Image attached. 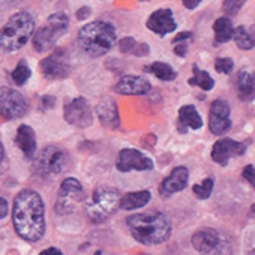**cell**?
<instances>
[{
	"label": "cell",
	"mask_w": 255,
	"mask_h": 255,
	"mask_svg": "<svg viewBox=\"0 0 255 255\" xmlns=\"http://www.w3.org/2000/svg\"><path fill=\"white\" fill-rule=\"evenodd\" d=\"M90 15H92V9H90L89 6H81V8L75 12V17H77L78 21H84V20H87Z\"/></svg>",
	"instance_id": "74e56055"
},
{
	"label": "cell",
	"mask_w": 255,
	"mask_h": 255,
	"mask_svg": "<svg viewBox=\"0 0 255 255\" xmlns=\"http://www.w3.org/2000/svg\"><path fill=\"white\" fill-rule=\"evenodd\" d=\"M192 72H194V75L188 80L189 86L200 87L204 92H210L215 87V80L212 78V75L209 72H206V71H201L198 68V65L192 66Z\"/></svg>",
	"instance_id": "484cf974"
},
{
	"label": "cell",
	"mask_w": 255,
	"mask_h": 255,
	"mask_svg": "<svg viewBox=\"0 0 255 255\" xmlns=\"http://www.w3.org/2000/svg\"><path fill=\"white\" fill-rule=\"evenodd\" d=\"M201 2H203V0H182L183 6H185L186 9H189V11L197 9V8H198V5H200Z\"/></svg>",
	"instance_id": "f35d334b"
},
{
	"label": "cell",
	"mask_w": 255,
	"mask_h": 255,
	"mask_svg": "<svg viewBox=\"0 0 255 255\" xmlns=\"http://www.w3.org/2000/svg\"><path fill=\"white\" fill-rule=\"evenodd\" d=\"M152 90V84L141 75H125L114 86V92L126 96H143Z\"/></svg>",
	"instance_id": "2e32d148"
},
{
	"label": "cell",
	"mask_w": 255,
	"mask_h": 255,
	"mask_svg": "<svg viewBox=\"0 0 255 255\" xmlns=\"http://www.w3.org/2000/svg\"><path fill=\"white\" fill-rule=\"evenodd\" d=\"M69 27V17L65 12H54L51 14L45 24L39 27L33 33V48L38 53H47L50 51L56 42L66 33Z\"/></svg>",
	"instance_id": "8992f818"
},
{
	"label": "cell",
	"mask_w": 255,
	"mask_h": 255,
	"mask_svg": "<svg viewBox=\"0 0 255 255\" xmlns=\"http://www.w3.org/2000/svg\"><path fill=\"white\" fill-rule=\"evenodd\" d=\"M233 39H234L237 48H240L243 51H249L255 47V38L248 32V29L245 26H239L237 29H234Z\"/></svg>",
	"instance_id": "4316f807"
},
{
	"label": "cell",
	"mask_w": 255,
	"mask_h": 255,
	"mask_svg": "<svg viewBox=\"0 0 255 255\" xmlns=\"http://www.w3.org/2000/svg\"><path fill=\"white\" fill-rule=\"evenodd\" d=\"M230 104L224 99H216L212 102L209 110V129L213 135H224L231 129V119H230Z\"/></svg>",
	"instance_id": "7c38bea8"
},
{
	"label": "cell",
	"mask_w": 255,
	"mask_h": 255,
	"mask_svg": "<svg viewBox=\"0 0 255 255\" xmlns=\"http://www.w3.org/2000/svg\"><path fill=\"white\" fill-rule=\"evenodd\" d=\"M221 234L213 230V228H203L200 231H197L192 239L191 243L195 248V251H198L200 254L209 252L210 249H213L219 242H221Z\"/></svg>",
	"instance_id": "7402d4cb"
},
{
	"label": "cell",
	"mask_w": 255,
	"mask_h": 255,
	"mask_svg": "<svg viewBox=\"0 0 255 255\" xmlns=\"http://www.w3.org/2000/svg\"><path fill=\"white\" fill-rule=\"evenodd\" d=\"M146 27L150 32H153L155 35L164 38V36L176 32L177 23L174 20L173 11L168 8H162V9H158V11L150 14V17L146 21Z\"/></svg>",
	"instance_id": "9a60e30c"
},
{
	"label": "cell",
	"mask_w": 255,
	"mask_h": 255,
	"mask_svg": "<svg viewBox=\"0 0 255 255\" xmlns=\"http://www.w3.org/2000/svg\"><path fill=\"white\" fill-rule=\"evenodd\" d=\"M33 33V17L29 12H17L0 29V47L5 51H17L27 44Z\"/></svg>",
	"instance_id": "277c9868"
},
{
	"label": "cell",
	"mask_w": 255,
	"mask_h": 255,
	"mask_svg": "<svg viewBox=\"0 0 255 255\" xmlns=\"http://www.w3.org/2000/svg\"><path fill=\"white\" fill-rule=\"evenodd\" d=\"M41 72L47 80H65L71 74V60L65 48H56L50 56L41 60Z\"/></svg>",
	"instance_id": "9c48e42d"
},
{
	"label": "cell",
	"mask_w": 255,
	"mask_h": 255,
	"mask_svg": "<svg viewBox=\"0 0 255 255\" xmlns=\"http://www.w3.org/2000/svg\"><path fill=\"white\" fill-rule=\"evenodd\" d=\"M203 128V119L195 105L188 104L179 108V132L186 134L188 129L198 131Z\"/></svg>",
	"instance_id": "d6986e66"
},
{
	"label": "cell",
	"mask_w": 255,
	"mask_h": 255,
	"mask_svg": "<svg viewBox=\"0 0 255 255\" xmlns=\"http://www.w3.org/2000/svg\"><path fill=\"white\" fill-rule=\"evenodd\" d=\"M237 98L243 102H252L255 99V74L249 71H240L234 81Z\"/></svg>",
	"instance_id": "44dd1931"
},
{
	"label": "cell",
	"mask_w": 255,
	"mask_h": 255,
	"mask_svg": "<svg viewBox=\"0 0 255 255\" xmlns=\"http://www.w3.org/2000/svg\"><path fill=\"white\" fill-rule=\"evenodd\" d=\"M15 144L20 147V150L23 152V155L27 159L35 158V155H36V135H35V131L29 125H21L17 129Z\"/></svg>",
	"instance_id": "ffe728a7"
},
{
	"label": "cell",
	"mask_w": 255,
	"mask_h": 255,
	"mask_svg": "<svg viewBox=\"0 0 255 255\" xmlns=\"http://www.w3.org/2000/svg\"><path fill=\"white\" fill-rule=\"evenodd\" d=\"M246 152V144L231 140V138H222L218 140L212 147V159L219 164L221 167H225L231 158L242 156Z\"/></svg>",
	"instance_id": "5bb4252c"
},
{
	"label": "cell",
	"mask_w": 255,
	"mask_h": 255,
	"mask_svg": "<svg viewBox=\"0 0 255 255\" xmlns=\"http://www.w3.org/2000/svg\"><path fill=\"white\" fill-rule=\"evenodd\" d=\"M116 167L122 173H128V171H132V170H135V171H147V170H152L155 167V164H153V161L150 158L143 155L140 150L122 149L119 152Z\"/></svg>",
	"instance_id": "4fadbf2b"
},
{
	"label": "cell",
	"mask_w": 255,
	"mask_h": 255,
	"mask_svg": "<svg viewBox=\"0 0 255 255\" xmlns=\"http://www.w3.org/2000/svg\"><path fill=\"white\" fill-rule=\"evenodd\" d=\"M242 176H243V179L255 189V167L246 165V167L243 168V171H242Z\"/></svg>",
	"instance_id": "836d02e7"
},
{
	"label": "cell",
	"mask_w": 255,
	"mask_h": 255,
	"mask_svg": "<svg viewBox=\"0 0 255 255\" xmlns=\"http://www.w3.org/2000/svg\"><path fill=\"white\" fill-rule=\"evenodd\" d=\"M78 44L84 53L99 57L107 54L116 44V29L107 21H92L78 32Z\"/></svg>",
	"instance_id": "3957f363"
},
{
	"label": "cell",
	"mask_w": 255,
	"mask_h": 255,
	"mask_svg": "<svg viewBox=\"0 0 255 255\" xmlns=\"http://www.w3.org/2000/svg\"><path fill=\"white\" fill-rule=\"evenodd\" d=\"M201 255H231V248L224 239H221V242L213 249H210L209 252H204Z\"/></svg>",
	"instance_id": "1f68e13d"
},
{
	"label": "cell",
	"mask_w": 255,
	"mask_h": 255,
	"mask_svg": "<svg viewBox=\"0 0 255 255\" xmlns=\"http://www.w3.org/2000/svg\"><path fill=\"white\" fill-rule=\"evenodd\" d=\"M120 192L111 186H99L86 206V213L90 221L102 222L117 212L120 207Z\"/></svg>",
	"instance_id": "5b68a950"
},
{
	"label": "cell",
	"mask_w": 255,
	"mask_h": 255,
	"mask_svg": "<svg viewBox=\"0 0 255 255\" xmlns=\"http://www.w3.org/2000/svg\"><path fill=\"white\" fill-rule=\"evenodd\" d=\"M12 222L17 234L27 242H38L45 233V206L41 195L23 189L14 200Z\"/></svg>",
	"instance_id": "6da1fadb"
},
{
	"label": "cell",
	"mask_w": 255,
	"mask_h": 255,
	"mask_svg": "<svg viewBox=\"0 0 255 255\" xmlns=\"http://www.w3.org/2000/svg\"><path fill=\"white\" fill-rule=\"evenodd\" d=\"M144 72L153 74L161 81H174L177 78V72L174 71V68L165 62H155L149 66H144Z\"/></svg>",
	"instance_id": "d4e9b609"
},
{
	"label": "cell",
	"mask_w": 255,
	"mask_h": 255,
	"mask_svg": "<svg viewBox=\"0 0 255 255\" xmlns=\"http://www.w3.org/2000/svg\"><path fill=\"white\" fill-rule=\"evenodd\" d=\"M96 116L99 123L107 129H119L120 128V116L117 102L111 96H104L96 105Z\"/></svg>",
	"instance_id": "e0dca14e"
},
{
	"label": "cell",
	"mask_w": 255,
	"mask_h": 255,
	"mask_svg": "<svg viewBox=\"0 0 255 255\" xmlns=\"http://www.w3.org/2000/svg\"><path fill=\"white\" fill-rule=\"evenodd\" d=\"M149 53H150L149 44H146V42H137V45H135V48L132 51V56H135V57H146V56H149Z\"/></svg>",
	"instance_id": "e575fe53"
},
{
	"label": "cell",
	"mask_w": 255,
	"mask_h": 255,
	"mask_svg": "<svg viewBox=\"0 0 255 255\" xmlns=\"http://www.w3.org/2000/svg\"><path fill=\"white\" fill-rule=\"evenodd\" d=\"M27 113V101L24 96L11 87H0V116L14 120Z\"/></svg>",
	"instance_id": "30bf717a"
},
{
	"label": "cell",
	"mask_w": 255,
	"mask_h": 255,
	"mask_svg": "<svg viewBox=\"0 0 255 255\" xmlns=\"http://www.w3.org/2000/svg\"><path fill=\"white\" fill-rule=\"evenodd\" d=\"M8 210H9L8 201L3 197H0V219H3L8 215Z\"/></svg>",
	"instance_id": "ab89813d"
},
{
	"label": "cell",
	"mask_w": 255,
	"mask_h": 255,
	"mask_svg": "<svg viewBox=\"0 0 255 255\" xmlns=\"http://www.w3.org/2000/svg\"><path fill=\"white\" fill-rule=\"evenodd\" d=\"M194 39V35L191 30H185V32H180L174 36L173 39V44H179V42H191Z\"/></svg>",
	"instance_id": "d590c367"
},
{
	"label": "cell",
	"mask_w": 255,
	"mask_h": 255,
	"mask_svg": "<svg viewBox=\"0 0 255 255\" xmlns=\"http://www.w3.org/2000/svg\"><path fill=\"white\" fill-rule=\"evenodd\" d=\"M3 158H5V147H3L2 143H0V164H2Z\"/></svg>",
	"instance_id": "7bdbcfd3"
},
{
	"label": "cell",
	"mask_w": 255,
	"mask_h": 255,
	"mask_svg": "<svg viewBox=\"0 0 255 255\" xmlns=\"http://www.w3.org/2000/svg\"><path fill=\"white\" fill-rule=\"evenodd\" d=\"M249 255H255V251H252V252H251Z\"/></svg>",
	"instance_id": "ee69618b"
},
{
	"label": "cell",
	"mask_w": 255,
	"mask_h": 255,
	"mask_svg": "<svg viewBox=\"0 0 255 255\" xmlns=\"http://www.w3.org/2000/svg\"><path fill=\"white\" fill-rule=\"evenodd\" d=\"M39 255H63L62 254V251L60 249H57V248H47V249H44Z\"/></svg>",
	"instance_id": "b9f144b4"
},
{
	"label": "cell",
	"mask_w": 255,
	"mask_h": 255,
	"mask_svg": "<svg viewBox=\"0 0 255 255\" xmlns=\"http://www.w3.org/2000/svg\"><path fill=\"white\" fill-rule=\"evenodd\" d=\"M141 2H146V0H141ZM147 2H149V0H147Z\"/></svg>",
	"instance_id": "bcb514c9"
},
{
	"label": "cell",
	"mask_w": 255,
	"mask_h": 255,
	"mask_svg": "<svg viewBox=\"0 0 255 255\" xmlns=\"http://www.w3.org/2000/svg\"><path fill=\"white\" fill-rule=\"evenodd\" d=\"M189 182V171L186 167H176L168 177H165L162 180V183L159 185V195L162 198H168L171 195H174L176 192L183 191L188 186Z\"/></svg>",
	"instance_id": "ac0fdd59"
},
{
	"label": "cell",
	"mask_w": 255,
	"mask_h": 255,
	"mask_svg": "<svg viewBox=\"0 0 255 255\" xmlns=\"http://www.w3.org/2000/svg\"><path fill=\"white\" fill-rule=\"evenodd\" d=\"M71 167V158L66 150L48 146L36 159V171L44 177H54L65 173Z\"/></svg>",
	"instance_id": "52a82bcc"
},
{
	"label": "cell",
	"mask_w": 255,
	"mask_h": 255,
	"mask_svg": "<svg viewBox=\"0 0 255 255\" xmlns=\"http://www.w3.org/2000/svg\"><path fill=\"white\" fill-rule=\"evenodd\" d=\"M95 255H101V252H99V251H98V252H96V254H95Z\"/></svg>",
	"instance_id": "f6af8a7d"
},
{
	"label": "cell",
	"mask_w": 255,
	"mask_h": 255,
	"mask_svg": "<svg viewBox=\"0 0 255 255\" xmlns=\"http://www.w3.org/2000/svg\"><path fill=\"white\" fill-rule=\"evenodd\" d=\"M32 75V71L29 68V65L26 63V60H20L15 66V69L12 71L11 77H12V81L17 84V86H24L27 83V80L30 78Z\"/></svg>",
	"instance_id": "83f0119b"
},
{
	"label": "cell",
	"mask_w": 255,
	"mask_h": 255,
	"mask_svg": "<svg viewBox=\"0 0 255 255\" xmlns=\"http://www.w3.org/2000/svg\"><path fill=\"white\" fill-rule=\"evenodd\" d=\"M135 45H137V41H135L134 38L126 36V38H123V39L119 42V50H120V53H123V54H132Z\"/></svg>",
	"instance_id": "d6a6232c"
},
{
	"label": "cell",
	"mask_w": 255,
	"mask_h": 255,
	"mask_svg": "<svg viewBox=\"0 0 255 255\" xmlns=\"http://www.w3.org/2000/svg\"><path fill=\"white\" fill-rule=\"evenodd\" d=\"M215 69L219 74L230 75L233 72V69H234V62H233L231 57H218L215 60Z\"/></svg>",
	"instance_id": "4dcf8cb0"
},
{
	"label": "cell",
	"mask_w": 255,
	"mask_h": 255,
	"mask_svg": "<svg viewBox=\"0 0 255 255\" xmlns=\"http://www.w3.org/2000/svg\"><path fill=\"white\" fill-rule=\"evenodd\" d=\"M54 102H56V98L54 96H44L42 98V108L44 110L53 108L54 107Z\"/></svg>",
	"instance_id": "60d3db41"
},
{
	"label": "cell",
	"mask_w": 255,
	"mask_h": 255,
	"mask_svg": "<svg viewBox=\"0 0 255 255\" xmlns=\"http://www.w3.org/2000/svg\"><path fill=\"white\" fill-rule=\"evenodd\" d=\"M152 200L150 191H137V192H128L120 198V209L123 210H135L141 209L149 204Z\"/></svg>",
	"instance_id": "603a6c76"
},
{
	"label": "cell",
	"mask_w": 255,
	"mask_h": 255,
	"mask_svg": "<svg viewBox=\"0 0 255 255\" xmlns=\"http://www.w3.org/2000/svg\"><path fill=\"white\" fill-rule=\"evenodd\" d=\"M132 237L143 245H159L171 236V221L167 215L158 210L135 213L126 219Z\"/></svg>",
	"instance_id": "7a4b0ae2"
},
{
	"label": "cell",
	"mask_w": 255,
	"mask_h": 255,
	"mask_svg": "<svg viewBox=\"0 0 255 255\" xmlns=\"http://www.w3.org/2000/svg\"><path fill=\"white\" fill-rule=\"evenodd\" d=\"M188 48H189V42H179V44H174V54L179 56V57H186L188 54Z\"/></svg>",
	"instance_id": "8d00e7d4"
},
{
	"label": "cell",
	"mask_w": 255,
	"mask_h": 255,
	"mask_svg": "<svg viewBox=\"0 0 255 255\" xmlns=\"http://www.w3.org/2000/svg\"><path fill=\"white\" fill-rule=\"evenodd\" d=\"M233 23L228 17H219L213 23V35H215V42L216 44H225L230 39H233Z\"/></svg>",
	"instance_id": "cb8c5ba5"
},
{
	"label": "cell",
	"mask_w": 255,
	"mask_h": 255,
	"mask_svg": "<svg viewBox=\"0 0 255 255\" xmlns=\"http://www.w3.org/2000/svg\"><path fill=\"white\" fill-rule=\"evenodd\" d=\"M84 197L86 194L83 185L74 177H66L60 183L54 209L59 215H69L78 207V204L84 200Z\"/></svg>",
	"instance_id": "ba28073f"
},
{
	"label": "cell",
	"mask_w": 255,
	"mask_h": 255,
	"mask_svg": "<svg viewBox=\"0 0 255 255\" xmlns=\"http://www.w3.org/2000/svg\"><path fill=\"white\" fill-rule=\"evenodd\" d=\"M212 191H213V179L212 177H207L200 185L192 186V192L195 194V197L198 200H207L212 195Z\"/></svg>",
	"instance_id": "f1b7e54d"
},
{
	"label": "cell",
	"mask_w": 255,
	"mask_h": 255,
	"mask_svg": "<svg viewBox=\"0 0 255 255\" xmlns=\"http://www.w3.org/2000/svg\"><path fill=\"white\" fill-rule=\"evenodd\" d=\"M65 120L75 128H89L93 123V113L89 102L84 98H75L63 107Z\"/></svg>",
	"instance_id": "8fae6325"
},
{
	"label": "cell",
	"mask_w": 255,
	"mask_h": 255,
	"mask_svg": "<svg viewBox=\"0 0 255 255\" xmlns=\"http://www.w3.org/2000/svg\"><path fill=\"white\" fill-rule=\"evenodd\" d=\"M246 0H224L222 2V11L225 17H234L240 12V9L245 6Z\"/></svg>",
	"instance_id": "f546056e"
}]
</instances>
